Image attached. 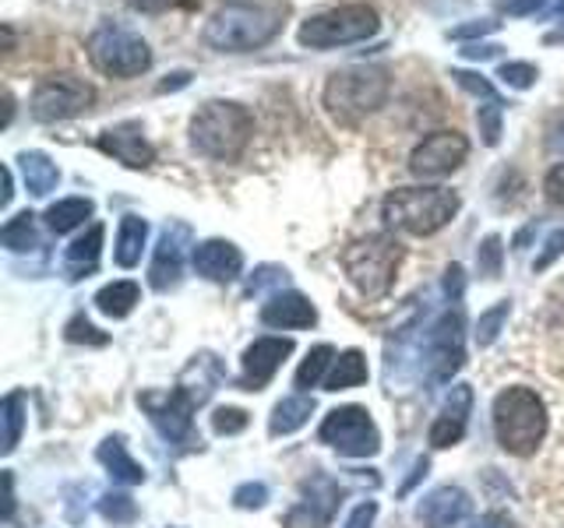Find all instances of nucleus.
<instances>
[{
	"label": "nucleus",
	"instance_id": "1",
	"mask_svg": "<svg viewBox=\"0 0 564 528\" xmlns=\"http://www.w3.org/2000/svg\"><path fill=\"white\" fill-rule=\"evenodd\" d=\"M286 0H226L205 22V43L219 53H251L272 43L286 25Z\"/></svg>",
	"mask_w": 564,
	"mask_h": 528
},
{
	"label": "nucleus",
	"instance_id": "2",
	"mask_svg": "<svg viewBox=\"0 0 564 528\" xmlns=\"http://www.w3.org/2000/svg\"><path fill=\"white\" fill-rule=\"evenodd\" d=\"M546 422H551L546 419V405L533 387H505L494 398V433H498V444L508 454H536L546 437Z\"/></svg>",
	"mask_w": 564,
	"mask_h": 528
},
{
	"label": "nucleus",
	"instance_id": "3",
	"mask_svg": "<svg viewBox=\"0 0 564 528\" xmlns=\"http://www.w3.org/2000/svg\"><path fill=\"white\" fill-rule=\"evenodd\" d=\"M254 134V117L240 102L212 99L191 117V145L208 158L234 163Z\"/></svg>",
	"mask_w": 564,
	"mask_h": 528
},
{
	"label": "nucleus",
	"instance_id": "4",
	"mask_svg": "<svg viewBox=\"0 0 564 528\" xmlns=\"http://www.w3.org/2000/svg\"><path fill=\"white\" fill-rule=\"evenodd\" d=\"M458 211V194L445 187H399L381 201V219L410 237H431Z\"/></svg>",
	"mask_w": 564,
	"mask_h": 528
},
{
	"label": "nucleus",
	"instance_id": "5",
	"mask_svg": "<svg viewBox=\"0 0 564 528\" xmlns=\"http://www.w3.org/2000/svg\"><path fill=\"white\" fill-rule=\"evenodd\" d=\"M399 261H402V243L392 240L388 233H375L367 240L349 243L339 254V264L346 268L349 282L367 299L388 296V289H392V282H395V272H399Z\"/></svg>",
	"mask_w": 564,
	"mask_h": 528
},
{
	"label": "nucleus",
	"instance_id": "6",
	"mask_svg": "<svg viewBox=\"0 0 564 528\" xmlns=\"http://www.w3.org/2000/svg\"><path fill=\"white\" fill-rule=\"evenodd\" d=\"M388 92H392V81H388L384 70L378 67H346L335 70L325 85V110L332 117H339L346 123L360 120L367 113H375L378 106H384Z\"/></svg>",
	"mask_w": 564,
	"mask_h": 528
},
{
	"label": "nucleus",
	"instance_id": "7",
	"mask_svg": "<svg viewBox=\"0 0 564 528\" xmlns=\"http://www.w3.org/2000/svg\"><path fill=\"white\" fill-rule=\"evenodd\" d=\"M378 29H381L378 11L370 4H343V8L307 18V22L300 25L296 40L300 46H311V50H335V46L364 43L370 35H378Z\"/></svg>",
	"mask_w": 564,
	"mask_h": 528
},
{
	"label": "nucleus",
	"instance_id": "8",
	"mask_svg": "<svg viewBox=\"0 0 564 528\" xmlns=\"http://www.w3.org/2000/svg\"><path fill=\"white\" fill-rule=\"evenodd\" d=\"M88 61L110 78H138L152 67V50L138 32L106 22L88 35Z\"/></svg>",
	"mask_w": 564,
	"mask_h": 528
},
{
	"label": "nucleus",
	"instance_id": "9",
	"mask_svg": "<svg viewBox=\"0 0 564 528\" xmlns=\"http://www.w3.org/2000/svg\"><path fill=\"white\" fill-rule=\"evenodd\" d=\"M205 398H208L205 392H198V387L181 377V384H176L173 392H145L138 398V405L149 413L155 430L163 433L170 444L194 448V444H202V440L194 437V409H198Z\"/></svg>",
	"mask_w": 564,
	"mask_h": 528
},
{
	"label": "nucleus",
	"instance_id": "10",
	"mask_svg": "<svg viewBox=\"0 0 564 528\" xmlns=\"http://www.w3.org/2000/svg\"><path fill=\"white\" fill-rule=\"evenodd\" d=\"M322 444H332L346 458H370L381 451V433L364 405H339L322 422Z\"/></svg>",
	"mask_w": 564,
	"mask_h": 528
},
{
	"label": "nucleus",
	"instance_id": "11",
	"mask_svg": "<svg viewBox=\"0 0 564 528\" xmlns=\"http://www.w3.org/2000/svg\"><path fill=\"white\" fill-rule=\"evenodd\" d=\"M96 92L93 85L75 78V75H57V78H43L35 85V92L29 99L32 106V117L40 123H57L67 117H78L93 106Z\"/></svg>",
	"mask_w": 564,
	"mask_h": 528
},
{
	"label": "nucleus",
	"instance_id": "12",
	"mask_svg": "<svg viewBox=\"0 0 564 528\" xmlns=\"http://www.w3.org/2000/svg\"><path fill=\"white\" fill-rule=\"evenodd\" d=\"M469 155V141L458 131H434L420 141L410 152V173L420 180H437V176H448L466 163Z\"/></svg>",
	"mask_w": 564,
	"mask_h": 528
},
{
	"label": "nucleus",
	"instance_id": "13",
	"mask_svg": "<svg viewBox=\"0 0 564 528\" xmlns=\"http://www.w3.org/2000/svg\"><path fill=\"white\" fill-rule=\"evenodd\" d=\"M187 246H191V226L187 222L163 226V233H159V243H155V254H152V268H149L152 289L166 293L181 282Z\"/></svg>",
	"mask_w": 564,
	"mask_h": 528
},
{
	"label": "nucleus",
	"instance_id": "14",
	"mask_svg": "<svg viewBox=\"0 0 564 528\" xmlns=\"http://www.w3.org/2000/svg\"><path fill=\"white\" fill-rule=\"evenodd\" d=\"M343 501V490L328 475H314V480L304 486V497H300L290 515H286V528H325L335 515V507Z\"/></svg>",
	"mask_w": 564,
	"mask_h": 528
},
{
	"label": "nucleus",
	"instance_id": "15",
	"mask_svg": "<svg viewBox=\"0 0 564 528\" xmlns=\"http://www.w3.org/2000/svg\"><path fill=\"white\" fill-rule=\"evenodd\" d=\"M290 352H293V339H258L254 345H247L237 387L240 392H261V387L275 377V370L282 366V360H286Z\"/></svg>",
	"mask_w": 564,
	"mask_h": 528
},
{
	"label": "nucleus",
	"instance_id": "16",
	"mask_svg": "<svg viewBox=\"0 0 564 528\" xmlns=\"http://www.w3.org/2000/svg\"><path fill=\"white\" fill-rule=\"evenodd\" d=\"M96 145L113 155L117 163H123L128 169H149L155 163V148L145 141V134H141L138 123H117V128L102 131L96 138Z\"/></svg>",
	"mask_w": 564,
	"mask_h": 528
},
{
	"label": "nucleus",
	"instance_id": "17",
	"mask_svg": "<svg viewBox=\"0 0 564 528\" xmlns=\"http://www.w3.org/2000/svg\"><path fill=\"white\" fill-rule=\"evenodd\" d=\"M473 510V501L458 486H437L420 504V521L427 528H458Z\"/></svg>",
	"mask_w": 564,
	"mask_h": 528
},
{
	"label": "nucleus",
	"instance_id": "18",
	"mask_svg": "<svg viewBox=\"0 0 564 528\" xmlns=\"http://www.w3.org/2000/svg\"><path fill=\"white\" fill-rule=\"evenodd\" d=\"M469 409H473V387L469 384H455L448 405L431 422V433H427L431 448H452V444H458V440H463V433H466V416H469Z\"/></svg>",
	"mask_w": 564,
	"mask_h": 528
},
{
	"label": "nucleus",
	"instance_id": "19",
	"mask_svg": "<svg viewBox=\"0 0 564 528\" xmlns=\"http://www.w3.org/2000/svg\"><path fill=\"white\" fill-rule=\"evenodd\" d=\"M243 268V254L229 240H205L194 246V272L212 282H234Z\"/></svg>",
	"mask_w": 564,
	"mask_h": 528
},
{
	"label": "nucleus",
	"instance_id": "20",
	"mask_svg": "<svg viewBox=\"0 0 564 528\" xmlns=\"http://www.w3.org/2000/svg\"><path fill=\"white\" fill-rule=\"evenodd\" d=\"M317 321V310L304 293H275L269 304L261 307V324L269 328H311Z\"/></svg>",
	"mask_w": 564,
	"mask_h": 528
},
{
	"label": "nucleus",
	"instance_id": "21",
	"mask_svg": "<svg viewBox=\"0 0 564 528\" xmlns=\"http://www.w3.org/2000/svg\"><path fill=\"white\" fill-rule=\"evenodd\" d=\"M96 458L106 465V472H110L117 483H128V486L145 483V469H141L131 458L128 444H123V437H106L99 444V451H96Z\"/></svg>",
	"mask_w": 564,
	"mask_h": 528
},
{
	"label": "nucleus",
	"instance_id": "22",
	"mask_svg": "<svg viewBox=\"0 0 564 528\" xmlns=\"http://www.w3.org/2000/svg\"><path fill=\"white\" fill-rule=\"evenodd\" d=\"M102 237H106L102 222H93L85 229V237H78L75 243L67 246V254H64L67 278H82V275H88L96 268V261L102 254Z\"/></svg>",
	"mask_w": 564,
	"mask_h": 528
},
{
	"label": "nucleus",
	"instance_id": "23",
	"mask_svg": "<svg viewBox=\"0 0 564 528\" xmlns=\"http://www.w3.org/2000/svg\"><path fill=\"white\" fill-rule=\"evenodd\" d=\"M18 166H22V180H25L29 194H35V198H46V194L57 190L61 169H57V163H53L50 155H43V152H22V155H18Z\"/></svg>",
	"mask_w": 564,
	"mask_h": 528
},
{
	"label": "nucleus",
	"instance_id": "24",
	"mask_svg": "<svg viewBox=\"0 0 564 528\" xmlns=\"http://www.w3.org/2000/svg\"><path fill=\"white\" fill-rule=\"evenodd\" d=\"M145 240H149V222L138 219V216H123L120 229H117V246H113V257L120 268H134L141 261V251H145Z\"/></svg>",
	"mask_w": 564,
	"mask_h": 528
},
{
	"label": "nucleus",
	"instance_id": "25",
	"mask_svg": "<svg viewBox=\"0 0 564 528\" xmlns=\"http://www.w3.org/2000/svg\"><path fill=\"white\" fill-rule=\"evenodd\" d=\"M141 304V286L131 278H120V282H110V286H102L96 293V310L113 317V321H120V317H128L134 307Z\"/></svg>",
	"mask_w": 564,
	"mask_h": 528
},
{
	"label": "nucleus",
	"instance_id": "26",
	"mask_svg": "<svg viewBox=\"0 0 564 528\" xmlns=\"http://www.w3.org/2000/svg\"><path fill=\"white\" fill-rule=\"evenodd\" d=\"M93 211H96V205L88 198H64L57 205H50L43 219L50 226V233L64 237V233H70V229L85 226V219H93Z\"/></svg>",
	"mask_w": 564,
	"mask_h": 528
},
{
	"label": "nucleus",
	"instance_id": "27",
	"mask_svg": "<svg viewBox=\"0 0 564 528\" xmlns=\"http://www.w3.org/2000/svg\"><path fill=\"white\" fill-rule=\"evenodd\" d=\"M311 413H314V398H307V395L282 398V402L275 405V409H272V422H269L272 437L296 433V430L311 419Z\"/></svg>",
	"mask_w": 564,
	"mask_h": 528
},
{
	"label": "nucleus",
	"instance_id": "28",
	"mask_svg": "<svg viewBox=\"0 0 564 528\" xmlns=\"http://www.w3.org/2000/svg\"><path fill=\"white\" fill-rule=\"evenodd\" d=\"M367 381V360L360 349H346L339 360H335L332 374L325 377V392H349V387H360Z\"/></svg>",
	"mask_w": 564,
	"mask_h": 528
},
{
	"label": "nucleus",
	"instance_id": "29",
	"mask_svg": "<svg viewBox=\"0 0 564 528\" xmlns=\"http://www.w3.org/2000/svg\"><path fill=\"white\" fill-rule=\"evenodd\" d=\"M0 419H4V454H11L25 427V392H11L0 402Z\"/></svg>",
	"mask_w": 564,
	"mask_h": 528
},
{
	"label": "nucleus",
	"instance_id": "30",
	"mask_svg": "<svg viewBox=\"0 0 564 528\" xmlns=\"http://www.w3.org/2000/svg\"><path fill=\"white\" fill-rule=\"evenodd\" d=\"M0 240H4V246L14 254L32 251V246L40 243V240H35V216H32V211H18L14 219H8V226L0 229Z\"/></svg>",
	"mask_w": 564,
	"mask_h": 528
},
{
	"label": "nucleus",
	"instance_id": "31",
	"mask_svg": "<svg viewBox=\"0 0 564 528\" xmlns=\"http://www.w3.org/2000/svg\"><path fill=\"white\" fill-rule=\"evenodd\" d=\"M332 360H339L332 345H314L304 356V363H300V370H296V387H317V381H322L325 366Z\"/></svg>",
	"mask_w": 564,
	"mask_h": 528
},
{
	"label": "nucleus",
	"instance_id": "32",
	"mask_svg": "<svg viewBox=\"0 0 564 528\" xmlns=\"http://www.w3.org/2000/svg\"><path fill=\"white\" fill-rule=\"evenodd\" d=\"M508 314H511L508 299H501V304H494L487 314H480V321H476V342H480V349L498 342V334H501V328L508 321Z\"/></svg>",
	"mask_w": 564,
	"mask_h": 528
},
{
	"label": "nucleus",
	"instance_id": "33",
	"mask_svg": "<svg viewBox=\"0 0 564 528\" xmlns=\"http://www.w3.org/2000/svg\"><path fill=\"white\" fill-rule=\"evenodd\" d=\"M501 117H505V102L501 99H484V106L476 110V123H480L484 145H498L501 141Z\"/></svg>",
	"mask_w": 564,
	"mask_h": 528
},
{
	"label": "nucleus",
	"instance_id": "34",
	"mask_svg": "<svg viewBox=\"0 0 564 528\" xmlns=\"http://www.w3.org/2000/svg\"><path fill=\"white\" fill-rule=\"evenodd\" d=\"M99 510H102V518L113 521V525H128L138 518V504L128 497V493H106V497L99 501Z\"/></svg>",
	"mask_w": 564,
	"mask_h": 528
},
{
	"label": "nucleus",
	"instance_id": "35",
	"mask_svg": "<svg viewBox=\"0 0 564 528\" xmlns=\"http://www.w3.org/2000/svg\"><path fill=\"white\" fill-rule=\"evenodd\" d=\"M247 422H251V416H247L243 409H234V405H226V409H216L212 413V430H216L219 437H234V433H243Z\"/></svg>",
	"mask_w": 564,
	"mask_h": 528
},
{
	"label": "nucleus",
	"instance_id": "36",
	"mask_svg": "<svg viewBox=\"0 0 564 528\" xmlns=\"http://www.w3.org/2000/svg\"><path fill=\"white\" fill-rule=\"evenodd\" d=\"M498 78L508 85V88H529L536 78H540V70L533 64H525V61H508L498 67Z\"/></svg>",
	"mask_w": 564,
	"mask_h": 528
},
{
	"label": "nucleus",
	"instance_id": "37",
	"mask_svg": "<svg viewBox=\"0 0 564 528\" xmlns=\"http://www.w3.org/2000/svg\"><path fill=\"white\" fill-rule=\"evenodd\" d=\"M501 237H487L484 240V246H480V254H476V264H480V272L487 275V278H498V272H501Z\"/></svg>",
	"mask_w": 564,
	"mask_h": 528
},
{
	"label": "nucleus",
	"instance_id": "38",
	"mask_svg": "<svg viewBox=\"0 0 564 528\" xmlns=\"http://www.w3.org/2000/svg\"><path fill=\"white\" fill-rule=\"evenodd\" d=\"M286 282V268H275V264H264V268H258V278H251L247 282V296H258V293H264L269 286H282Z\"/></svg>",
	"mask_w": 564,
	"mask_h": 528
},
{
	"label": "nucleus",
	"instance_id": "39",
	"mask_svg": "<svg viewBox=\"0 0 564 528\" xmlns=\"http://www.w3.org/2000/svg\"><path fill=\"white\" fill-rule=\"evenodd\" d=\"M67 342H88V345H106L110 339H106V334H99V328H93L85 321V317H75V321L67 324Z\"/></svg>",
	"mask_w": 564,
	"mask_h": 528
},
{
	"label": "nucleus",
	"instance_id": "40",
	"mask_svg": "<svg viewBox=\"0 0 564 528\" xmlns=\"http://www.w3.org/2000/svg\"><path fill=\"white\" fill-rule=\"evenodd\" d=\"M452 78L466 88V92H473V96H480V99H501L498 92H494V85L487 81V78H480V75H473V70H452Z\"/></svg>",
	"mask_w": 564,
	"mask_h": 528
},
{
	"label": "nucleus",
	"instance_id": "41",
	"mask_svg": "<svg viewBox=\"0 0 564 528\" xmlns=\"http://www.w3.org/2000/svg\"><path fill=\"white\" fill-rule=\"evenodd\" d=\"M561 254H564V229H554V233L543 240V251H540V257H536L533 268H536V272H546Z\"/></svg>",
	"mask_w": 564,
	"mask_h": 528
},
{
	"label": "nucleus",
	"instance_id": "42",
	"mask_svg": "<svg viewBox=\"0 0 564 528\" xmlns=\"http://www.w3.org/2000/svg\"><path fill=\"white\" fill-rule=\"evenodd\" d=\"M264 501H269V486H264V483H243V486L234 493V504H237V507H247V510H251V507H261Z\"/></svg>",
	"mask_w": 564,
	"mask_h": 528
},
{
	"label": "nucleus",
	"instance_id": "43",
	"mask_svg": "<svg viewBox=\"0 0 564 528\" xmlns=\"http://www.w3.org/2000/svg\"><path fill=\"white\" fill-rule=\"evenodd\" d=\"M543 194H546V201L564 205V163L551 166V173L543 176Z\"/></svg>",
	"mask_w": 564,
	"mask_h": 528
},
{
	"label": "nucleus",
	"instance_id": "44",
	"mask_svg": "<svg viewBox=\"0 0 564 528\" xmlns=\"http://www.w3.org/2000/svg\"><path fill=\"white\" fill-rule=\"evenodd\" d=\"M375 518H378V504L364 501V504L352 507V515L346 518V528H370V525H375Z\"/></svg>",
	"mask_w": 564,
	"mask_h": 528
},
{
	"label": "nucleus",
	"instance_id": "45",
	"mask_svg": "<svg viewBox=\"0 0 564 528\" xmlns=\"http://www.w3.org/2000/svg\"><path fill=\"white\" fill-rule=\"evenodd\" d=\"M498 29V22H490V18H484V22H473V25H458L452 29V40H473V35H487Z\"/></svg>",
	"mask_w": 564,
	"mask_h": 528
},
{
	"label": "nucleus",
	"instance_id": "46",
	"mask_svg": "<svg viewBox=\"0 0 564 528\" xmlns=\"http://www.w3.org/2000/svg\"><path fill=\"white\" fill-rule=\"evenodd\" d=\"M469 528H516V525H511V518L501 515V510H487V515H480Z\"/></svg>",
	"mask_w": 564,
	"mask_h": 528
},
{
	"label": "nucleus",
	"instance_id": "47",
	"mask_svg": "<svg viewBox=\"0 0 564 528\" xmlns=\"http://www.w3.org/2000/svg\"><path fill=\"white\" fill-rule=\"evenodd\" d=\"M543 4L546 0H505V11L519 18V14H536Z\"/></svg>",
	"mask_w": 564,
	"mask_h": 528
},
{
	"label": "nucleus",
	"instance_id": "48",
	"mask_svg": "<svg viewBox=\"0 0 564 528\" xmlns=\"http://www.w3.org/2000/svg\"><path fill=\"white\" fill-rule=\"evenodd\" d=\"M498 50H501V46H490V43H469V46L463 50V57H466V61H490Z\"/></svg>",
	"mask_w": 564,
	"mask_h": 528
},
{
	"label": "nucleus",
	"instance_id": "49",
	"mask_svg": "<svg viewBox=\"0 0 564 528\" xmlns=\"http://www.w3.org/2000/svg\"><path fill=\"white\" fill-rule=\"evenodd\" d=\"M131 4L141 8V11H166L173 4H181V0H131Z\"/></svg>",
	"mask_w": 564,
	"mask_h": 528
},
{
	"label": "nucleus",
	"instance_id": "50",
	"mask_svg": "<svg viewBox=\"0 0 564 528\" xmlns=\"http://www.w3.org/2000/svg\"><path fill=\"white\" fill-rule=\"evenodd\" d=\"M191 81V75H187V70H176V75H170L163 85H159V92H173V88H184Z\"/></svg>",
	"mask_w": 564,
	"mask_h": 528
},
{
	"label": "nucleus",
	"instance_id": "51",
	"mask_svg": "<svg viewBox=\"0 0 564 528\" xmlns=\"http://www.w3.org/2000/svg\"><path fill=\"white\" fill-rule=\"evenodd\" d=\"M561 40H564V25H561V29H554L551 35H546V43H561Z\"/></svg>",
	"mask_w": 564,
	"mask_h": 528
}]
</instances>
